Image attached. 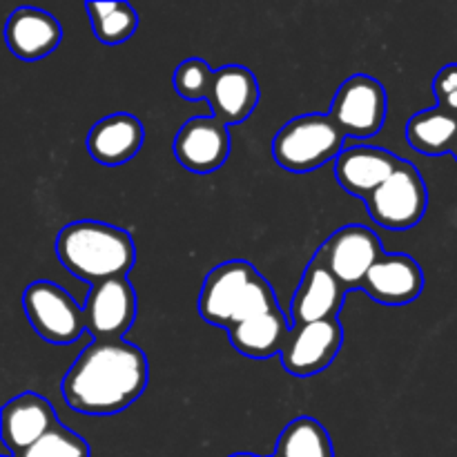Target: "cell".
Wrapping results in <instances>:
<instances>
[{"instance_id":"1","label":"cell","mask_w":457,"mask_h":457,"mask_svg":"<svg viewBox=\"0 0 457 457\" xmlns=\"http://www.w3.org/2000/svg\"><path fill=\"white\" fill-rule=\"evenodd\" d=\"M150 379L145 353L125 339L92 342L62 378V400L83 415H116L132 406Z\"/></svg>"},{"instance_id":"2","label":"cell","mask_w":457,"mask_h":457,"mask_svg":"<svg viewBox=\"0 0 457 457\" xmlns=\"http://www.w3.org/2000/svg\"><path fill=\"white\" fill-rule=\"evenodd\" d=\"M56 254L67 272L89 286L128 277L137 248L123 228L103 221H74L58 232Z\"/></svg>"},{"instance_id":"3","label":"cell","mask_w":457,"mask_h":457,"mask_svg":"<svg viewBox=\"0 0 457 457\" xmlns=\"http://www.w3.org/2000/svg\"><path fill=\"white\" fill-rule=\"evenodd\" d=\"M277 306L279 303L272 286L244 259H232L212 268L199 293V315L208 324L226 330Z\"/></svg>"},{"instance_id":"4","label":"cell","mask_w":457,"mask_h":457,"mask_svg":"<svg viewBox=\"0 0 457 457\" xmlns=\"http://www.w3.org/2000/svg\"><path fill=\"white\" fill-rule=\"evenodd\" d=\"M346 134L330 114H303L288 120L272 138V154L290 172H312L344 152Z\"/></svg>"},{"instance_id":"5","label":"cell","mask_w":457,"mask_h":457,"mask_svg":"<svg viewBox=\"0 0 457 457\" xmlns=\"http://www.w3.org/2000/svg\"><path fill=\"white\" fill-rule=\"evenodd\" d=\"M370 219L388 230H409L422 221L428 205L427 183L413 163L402 161L386 183L364 199Z\"/></svg>"},{"instance_id":"6","label":"cell","mask_w":457,"mask_h":457,"mask_svg":"<svg viewBox=\"0 0 457 457\" xmlns=\"http://www.w3.org/2000/svg\"><path fill=\"white\" fill-rule=\"evenodd\" d=\"M22 308L31 328L49 344H74L83 335L85 312L67 290L54 281H34L22 295Z\"/></svg>"},{"instance_id":"7","label":"cell","mask_w":457,"mask_h":457,"mask_svg":"<svg viewBox=\"0 0 457 457\" xmlns=\"http://www.w3.org/2000/svg\"><path fill=\"white\" fill-rule=\"evenodd\" d=\"M328 114L346 137H375L386 120V89L369 74L351 76L335 92Z\"/></svg>"},{"instance_id":"8","label":"cell","mask_w":457,"mask_h":457,"mask_svg":"<svg viewBox=\"0 0 457 457\" xmlns=\"http://www.w3.org/2000/svg\"><path fill=\"white\" fill-rule=\"evenodd\" d=\"M85 328L94 342H114L129 333L137 320V293L128 277L103 281L85 299Z\"/></svg>"},{"instance_id":"9","label":"cell","mask_w":457,"mask_h":457,"mask_svg":"<svg viewBox=\"0 0 457 457\" xmlns=\"http://www.w3.org/2000/svg\"><path fill=\"white\" fill-rule=\"evenodd\" d=\"M344 328L339 317L293 326L290 337L281 351V366L295 378H312L333 364L342 351Z\"/></svg>"},{"instance_id":"10","label":"cell","mask_w":457,"mask_h":457,"mask_svg":"<svg viewBox=\"0 0 457 457\" xmlns=\"http://www.w3.org/2000/svg\"><path fill=\"white\" fill-rule=\"evenodd\" d=\"M320 253L324 254L330 272L342 281L344 288L355 290L361 288L370 268L384 254V248L379 237L370 228L351 223L335 230Z\"/></svg>"},{"instance_id":"11","label":"cell","mask_w":457,"mask_h":457,"mask_svg":"<svg viewBox=\"0 0 457 457\" xmlns=\"http://www.w3.org/2000/svg\"><path fill=\"white\" fill-rule=\"evenodd\" d=\"M172 152L179 163L196 174L221 168L230 154V129L217 116H192L179 128Z\"/></svg>"},{"instance_id":"12","label":"cell","mask_w":457,"mask_h":457,"mask_svg":"<svg viewBox=\"0 0 457 457\" xmlns=\"http://www.w3.org/2000/svg\"><path fill=\"white\" fill-rule=\"evenodd\" d=\"M348 290L344 288L342 281L330 272L324 254L317 250L315 257L303 270L299 288L295 293L293 303H290V320L293 326L312 324L321 320H335L344 306Z\"/></svg>"},{"instance_id":"13","label":"cell","mask_w":457,"mask_h":457,"mask_svg":"<svg viewBox=\"0 0 457 457\" xmlns=\"http://www.w3.org/2000/svg\"><path fill=\"white\" fill-rule=\"evenodd\" d=\"M54 406L38 393H21L3 406V442L7 455L18 457L58 427Z\"/></svg>"},{"instance_id":"14","label":"cell","mask_w":457,"mask_h":457,"mask_svg":"<svg viewBox=\"0 0 457 457\" xmlns=\"http://www.w3.org/2000/svg\"><path fill=\"white\" fill-rule=\"evenodd\" d=\"M424 272L413 257L384 253L366 275L361 290L384 306H406L422 295Z\"/></svg>"},{"instance_id":"15","label":"cell","mask_w":457,"mask_h":457,"mask_svg":"<svg viewBox=\"0 0 457 457\" xmlns=\"http://www.w3.org/2000/svg\"><path fill=\"white\" fill-rule=\"evenodd\" d=\"M402 161L404 159L393 152L375 145L344 147L342 154L335 159V179L348 195L366 199L388 181Z\"/></svg>"},{"instance_id":"16","label":"cell","mask_w":457,"mask_h":457,"mask_svg":"<svg viewBox=\"0 0 457 457\" xmlns=\"http://www.w3.org/2000/svg\"><path fill=\"white\" fill-rule=\"evenodd\" d=\"M4 40L21 61H40L61 45V22L52 13L36 7H18L4 25Z\"/></svg>"},{"instance_id":"17","label":"cell","mask_w":457,"mask_h":457,"mask_svg":"<svg viewBox=\"0 0 457 457\" xmlns=\"http://www.w3.org/2000/svg\"><path fill=\"white\" fill-rule=\"evenodd\" d=\"M145 143V128L134 114L116 112L92 125L87 134V152L94 161L116 168L138 154Z\"/></svg>"},{"instance_id":"18","label":"cell","mask_w":457,"mask_h":457,"mask_svg":"<svg viewBox=\"0 0 457 457\" xmlns=\"http://www.w3.org/2000/svg\"><path fill=\"white\" fill-rule=\"evenodd\" d=\"M210 110L212 116L226 125H237L248 119L259 103L257 76L244 65H223L214 70L210 87Z\"/></svg>"},{"instance_id":"19","label":"cell","mask_w":457,"mask_h":457,"mask_svg":"<svg viewBox=\"0 0 457 457\" xmlns=\"http://www.w3.org/2000/svg\"><path fill=\"white\" fill-rule=\"evenodd\" d=\"M293 330V321L286 320L284 311L279 306L272 311L254 315L250 320L239 321L228 330L232 348L239 351L250 360H270V357L281 355L286 342Z\"/></svg>"},{"instance_id":"20","label":"cell","mask_w":457,"mask_h":457,"mask_svg":"<svg viewBox=\"0 0 457 457\" xmlns=\"http://www.w3.org/2000/svg\"><path fill=\"white\" fill-rule=\"evenodd\" d=\"M404 137L413 150L428 156L453 152L457 138V116L442 107H431L413 114L406 123Z\"/></svg>"},{"instance_id":"21","label":"cell","mask_w":457,"mask_h":457,"mask_svg":"<svg viewBox=\"0 0 457 457\" xmlns=\"http://www.w3.org/2000/svg\"><path fill=\"white\" fill-rule=\"evenodd\" d=\"M275 457H335V451L324 424L312 418H297L281 431Z\"/></svg>"},{"instance_id":"22","label":"cell","mask_w":457,"mask_h":457,"mask_svg":"<svg viewBox=\"0 0 457 457\" xmlns=\"http://www.w3.org/2000/svg\"><path fill=\"white\" fill-rule=\"evenodd\" d=\"M94 36L105 45H120L134 36L138 13L129 3H85Z\"/></svg>"},{"instance_id":"23","label":"cell","mask_w":457,"mask_h":457,"mask_svg":"<svg viewBox=\"0 0 457 457\" xmlns=\"http://www.w3.org/2000/svg\"><path fill=\"white\" fill-rule=\"evenodd\" d=\"M214 70L201 58H187L174 70V92L186 101H208Z\"/></svg>"},{"instance_id":"24","label":"cell","mask_w":457,"mask_h":457,"mask_svg":"<svg viewBox=\"0 0 457 457\" xmlns=\"http://www.w3.org/2000/svg\"><path fill=\"white\" fill-rule=\"evenodd\" d=\"M89 445L74 433L71 428L58 424L54 431H49L43 440L18 457H89Z\"/></svg>"},{"instance_id":"25","label":"cell","mask_w":457,"mask_h":457,"mask_svg":"<svg viewBox=\"0 0 457 457\" xmlns=\"http://www.w3.org/2000/svg\"><path fill=\"white\" fill-rule=\"evenodd\" d=\"M433 92H436L437 107L457 116V62H451L437 71L433 80Z\"/></svg>"},{"instance_id":"26","label":"cell","mask_w":457,"mask_h":457,"mask_svg":"<svg viewBox=\"0 0 457 457\" xmlns=\"http://www.w3.org/2000/svg\"><path fill=\"white\" fill-rule=\"evenodd\" d=\"M230 457H259V455H253V453H235V455H230Z\"/></svg>"},{"instance_id":"27","label":"cell","mask_w":457,"mask_h":457,"mask_svg":"<svg viewBox=\"0 0 457 457\" xmlns=\"http://www.w3.org/2000/svg\"><path fill=\"white\" fill-rule=\"evenodd\" d=\"M451 154H453L455 161H457V138H455V145H453V152H451Z\"/></svg>"},{"instance_id":"28","label":"cell","mask_w":457,"mask_h":457,"mask_svg":"<svg viewBox=\"0 0 457 457\" xmlns=\"http://www.w3.org/2000/svg\"><path fill=\"white\" fill-rule=\"evenodd\" d=\"M4 457H12V455H4Z\"/></svg>"},{"instance_id":"29","label":"cell","mask_w":457,"mask_h":457,"mask_svg":"<svg viewBox=\"0 0 457 457\" xmlns=\"http://www.w3.org/2000/svg\"><path fill=\"white\" fill-rule=\"evenodd\" d=\"M270 457H275V455H270Z\"/></svg>"}]
</instances>
